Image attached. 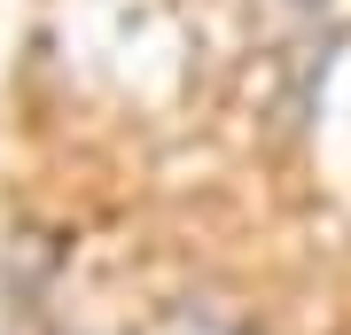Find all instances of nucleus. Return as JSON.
Listing matches in <instances>:
<instances>
[{
  "instance_id": "obj_1",
  "label": "nucleus",
  "mask_w": 351,
  "mask_h": 335,
  "mask_svg": "<svg viewBox=\"0 0 351 335\" xmlns=\"http://www.w3.org/2000/svg\"><path fill=\"white\" fill-rule=\"evenodd\" d=\"M141 335H258V327L234 320V312H211V304H180V312H164V320H149Z\"/></svg>"
},
{
  "instance_id": "obj_2",
  "label": "nucleus",
  "mask_w": 351,
  "mask_h": 335,
  "mask_svg": "<svg viewBox=\"0 0 351 335\" xmlns=\"http://www.w3.org/2000/svg\"><path fill=\"white\" fill-rule=\"evenodd\" d=\"M265 16H281V24H328V16H343L351 0H258Z\"/></svg>"
}]
</instances>
